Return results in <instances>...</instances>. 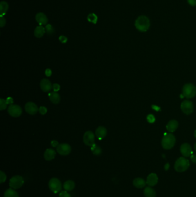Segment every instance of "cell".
Wrapping results in <instances>:
<instances>
[{"instance_id": "cell-37", "label": "cell", "mask_w": 196, "mask_h": 197, "mask_svg": "<svg viewBox=\"0 0 196 197\" xmlns=\"http://www.w3.org/2000/svg\"><path fill=\"white\" fill-rule=\"evenodd\" d=\"M187 1L191 6H196V0H187Z\"/></svg>"}, {"instance_id": "cell-20", "label": "cell", "mask_w": 196, "mask_h": 197, "mask_svg": "<svg viewBox=\"0 0 196 197\" xmlns=\"http://www.w3.org/2000/svg\"><path fill=\"white\" fill-rule=\"evenodd\" d=\"M49 97L50 100L53 104H58L60 100V97L56 92H53L49 93Z\"/></svg>"}, {"instance_id": "cell-38", "label": "cell", "mask_w": 196, "mask_h": 197, "mask_svg": "<svg viewBox=\"0 0 196 197\" xmlns=\"http://www.w3.org/2000/svg\"><path fill=\"white\" fill-rule=\"evenodd\" d=\"M45 74L47 77H50L52 75V71L50 69H47L45 71Z\"/></svg>"}, {"instance_id": "cell-42", "label": "cell", "mask_w": 196, "mask_h": 197, "mask_svg": "<svg viewBox=\"0 0 196 197\" xmlns=\"http://www.w3.org/2000/svg\"><path fill=\"white\" fill-rule=\"evenodd\" d=\"M194 150L196 151V144H194Z\"/></svg>"}, {"instance_id": "cell-10", "label": "cell", "mask_w": 196, "mask_h": 197, "mask_svg": "<svg viewBox=\"0 0 196 197\" xmlns=\"http://www.w3.org/2000/svg\"><path fill=\"white\" fill-rule=\"evenodd\" d=\"M71 150L70 145L67 144H59L57 147V151L59 154L62 156H66L70 154Z\"/></svg>"}, {"instance_id": "cell-18", "label": "cell", "mask_w": 196, "mask_h": 197, "mask_svg": "<svg viewBox=\"0 0 196 197\" xmlns=\"http://www.w3.org/2000/svg\"><path fill=\"white\" fill-rule=\"evenodd\" d=\"M146 181H144V179L141 178H138L133 180V186L138 188H142L144 187H145L146 185Z\"/></svg>"}, {"instance_id": "cell-22", "label": "cell", "mask_w": 196, "mask_h": 197, "mask_svg": "<svg viewBox=\"0 0 196 197\" xmlns=\"http://www.w3.org/2000/svg\"><path fill=\"white\" fill-rule=\"evenodd\" d=\"M144 194L146 197H156V192L151 187H147L144 190Z\"/></svg>"}, {"instance_id": "cell-33", "label": "cell", "mask_w": 196, "mask_h": 197, "mask_svg": "<svg viewBox=\"0 0 196 197\" xmlns=\"http://www.w3.org/2000/svg\"><path fill=\"white\" fill-rule=\"evenodd\" d=\"M59 197H71L67 191H62L59 194Z\"/></svg>"}, {"instance_id": "cell-7", "label": "cell", "mask_w": 196, "mask_h": 197, "mask_svg": "<svg viewBox=\"0 0 196 197\" xmlns=\"http://www.w3.org/2000/svg\"><path fill=\"white\" fill-rule=\"evenodd\" d=\"M83 139L85 145L90 147L95 144V134L91 131H88L85 132Z\"/></svg>"}, {"instance_id": "cell-4", "label": "cell", "mask_w": 196, "mask_h": 197, "mask_svg": "<svg viewBox=\"0 0 196 197\" xmlns=\"http://www.w3.org/2000/svg\"><path fill=\"white\" fill-rule=\"evenodd\" d=\"M182 94L187 99L193 98L196 95V87L192 84H186L182 88Z\"/></svg>"}, {"instance_id": "cell-39", "label": "cell", "mask_w": 196, "mask_h": 197, "mask_svg": "<svg viewBox=\"0 0 196 197\" xmlns=\"http://www.w3.org/2000/svg\"><path fill=\"white\" fill-rule=\"evenodd\" d=\"M6 103L7 104H12V103H13V99L12 97H9L6 99Z\"/></svg>"}, {"instance_id": "cell-1", "label": "cell", "mask_w": 196, "mask_h": 197, "mask_svg": "<svg viewBox=\"0 0 196 197\" xmlns=\"http://www.w3.org/2000/svg\"><path fill=\"white\" fill-rule=\"evenodd\" d=\"M150 20L147 16L141 15L139 16L135 22V26L139 31L147 32L150 27Z\"/></svg>"}, {"instance_id": "cell-14", "label": "cell", "mask_w": 196, "mask_h": 197, "mask_svg": "<svg viewBox=\"0 0 196 197\" xmlns=\"http://www.w3.org/2000/svg\"><path fill=\"white\" fill-rule=\"evenodd\" d=\"M40 85V88H41L42 90L45 92H47L51 91V90L53 88L51 81L47 79H43L41 81Z\"/></svg>"}, {"instance_id": "cell-27", "label": "cell", "mask_w": 196, "mask_h": 197, "mask_svg": "<svg viewBox=\"0 0 196 197\" xmlns=\"http://www.w3.org/2000/svg\"><path fill=\"white\" fill-rule=\"evenodd\" d=\"M88 20L91 23L96 24L98 21V17L95 13H90L88 16Z\"/></svg>"}, {"instance_id": "cell-35", "label": "cell", "mask_w": 196, "mask_h": 197, "mask_svg": "<svg viewBox=\"0 0 196 197\" xmlns=\"http://www.w3.org/2000/svg\"><path fill=\"white\" fill-rule=\"evenodd\" d=\"M59 41L62 43H66L67 42V37L64 35H62L59 37Z\"/></svg>"}, {"instance_id": "cell-3", "label": "cell", "mask_w": 196, "mask_h": 197, "mask_svg": "<svg viewBox=\"0 0 196 197\" xmlns=\"http://www.w3.org/2000/svg\"><path fill=\"white\" fill-rule=\"evenodd\" d=\"M175 144V137L172 134L164 135L162 140V146L165 149H171Z\"/></svg>"}, {"instance_id": "cell-9", "label": "cell", "mask_w": 196, "mask_h": 197, "mask_svg": "<svg viewBox=\"0 0 196 197\" xmlns=\"http://www.w3.org/2000/svg\"><path fill=\"white\" fill-rule=\"evenodd\" d=\"M193 104L192 102L189 100H185L181 103V108L184 114L189 115L193 111Z\"/></svg>"}, {"instance_id": "cell-28", "label": "cell", "mask_w": 196, "mask_h": 197, "mask_svg": "<svg viewBox=\"0 0 196 197\" xmlns=\"http://www.w3.org/2000/svg\"><path fill=\"white\" fill-rule=\"evenodd\" d=\"M45 30H46V33H47L48 35H53L55 32L54 28L51 24H47L46 26L45 27Z\"/></svg>"}, {"instance_id": "cell-30", "label": "cell", "mask_w": 196, "mask_h": 197, "mask_svg": "<svg viewBox=\"0 0 196 197\" xmlns=\"http://www.w3.org/2000/svg\"><path fill=\"white\" fill-rule=\"evenodd\" d=\"M6 180V175L4 172H3L2 171H0V182L1 183H2L5 181Z\"/></svg>"}, {"instance_id": "cell-6", "label": "cell", "mask_w": 196, "mask_h": 197, "mask_svg": "<svg viewBox=\"0 0 196 197\" xmlns=\"http://www.w3.org/2000/svg\"><path fill=\"white\" fill-rule=\"evenodd\" d=\"M48 186L51 191L57 194L62 190L61 182L57 178H52L48 183Z\"/></svg>"}, {"instance_id": "cell-43", "label": "cell", "mask_w": 196, "mask_h": 197, "mask_svg": "<svg viewBox=\"0 0 196 197\" xmlns=\"http://www.w3.org/2000/svg\"><path fill=\"white\" fill-rule=\"evenodd\" d=\"M194 137L196 138V130H195V132H194Z\"/></svg>"}, {"instance_id": "cell-26", "label": "cell", "mask_w": 196, "mask_h": 197, "mask_svg": "<svg viewBox=\"0 0 196 197\" xmlns=\"http://www.w3.org/2000/svg\"><path fill=\"white\" fill-rule=\"evenodd\" d=\"M91 150L94 155L97 156L100 155L102 153V149L101 148L97 146L95 144H94L92 146H91Z\"/></svg>"}, {"instance_id": "cell-23", "label": "cell", "mask_w": 196, "mask_h": 197, "mask_svg": "<svg viewBox=\"0 0 196 197\" xmlns=\"http://www.w3.org/2000/svg\"><path fill=\"white\" fill-rule=\"evenodd\" d=\"M64 187L66 191L70 192L74 188L75 183L73 181H67L64 182Z\"/></svg>"}, {"instance_id": "cell-2", "label": "cell", "mask_w": 196, "mask_h": 197, "mask_svg": "<svg viewBox=\"0 0 196 197\" xmlns=\"http://www.w3.org/2000/svg\"><path fill=\"white\" fill-rule=\"evenodd\" d=\"M190 163L189 161L184 157H180L175 161L174 168L179 172H182L188 169Z\"/></svg>"}, {"instance_id": "cell-36", "label": "cell", "mask_w": 196, "mask_h": 197, "mask_svg": "<svg viewBox=\"0 0 196 197\" xmlns=\"http://www.w3.org/2000/svg\"><path fill=\"white\" fill-rule=\"evenodd\" d=\"M53 92H58V91L60 90V85H59L58 84L55 83L53 85Z\"/></svg>"}, {"instance_id": "cell-17", "label": "cell", "mask_w": 196, "mask_h": 197, "mask_svg": "<svg viewBox=\"0 0 196 197\" xmlns=\"http://www.w3.org/2000/svg\"><path fill=\"white\" fill-rule=\"evenodd\" d=\"M55 155H56V152L53 149H46V150L44 152V157L45 160L47 161H51L53 160L55 158Z\"/></svg>"}, {"instance_id": "cell-40", "label": "cell", "mask_w": 196, "mask_h": 197, "mask_svg": "<svg viewBox=\"0 0 196 197\" xmlns=\"http://www.w3.org/2000/svg\"><path fill=\"white\" fill-rule=\"evenodd\" d=\"M51 144L53 147H57L59 145L58 142L57 141H55V140L52 141L51 142Z\"/></svg>"}, {"instance_id": "cell-13", "label": "cell", "mask_w": 196, "mask_h": 197, "mask_svg": "<svg viewBox=\"0 0 196 197\" xmlns=\"http://www.w3.org/2000/svg\"><path fill=\"white\" fill-rule=\"evenodd\" d=\"M158 181V177L156 174L151 173L147 176L146 183L150 187H153L155 186Z\"/></svg>"}, {"instance_id": "cell-16", "label": "cell", "mask_w": 196, "mask_h": 197, "mask_svg": "<svg viewBox=\"0 0 196 197\" xmlns=\"http://www.w3.org/2000/svg\"><path fill=\"white\" fill-rule=\"evenodd\" d=\"M36 20L40 25H46L48 22L47 17L43 13L40 12L36 14L35 17Z\"/></svg>"}, {"instance_id": "cell-31", "label": "cell", "mask_w": 196, "mask_h": 197, "mask_svg": "<svg viewBox=\"0 0 196 197\" xmlns=\"http://www.w3.org/2000/svg\"><path fill=\"white\" fill-rule=\"evenodd\" d=\"M39 112H40V114H42V115H45L47 112V109L45 107L41 106L39 108Z\"/></svg>"}, {"instance_id": "cell-25", "label": "cell", "mask_w": 196, "mask_h": 197, "mask_svg": "<svg viewBox=\"0 0 196 197\" xmlns=\"http://www.w3.org/2000/svg\"><path fill=\"white\" fill-rule=\"evenodd\" d=\"M4 197H19L17 192L13 188H9L4 193Z\"/></svg>"}, {"instance_id": "cell-5", "label": "cell", "mask_w": 196, "mask_h": 197, "mask_svg": "<svg viewBox=\"0 0 196 197\" xmlns=\"http://www.w3.org/2000/svg\"><path fill=\"white\" fill-rule=\"evenodd\" d=\"M24 179L22 177L19 175L13 176L9 181V186L11 188L16 190L20 188L24 184Z\"/></svg>"}, {"instance_id": "cell-41", "label": "cell", "mask_w": 196, "mask_h": 197, "mask_svg": "<svg viewBox=\"0 0 196 197\" xmlns=\"http://www.w3.org/2000/svg\"><path fill=\"white\" fill-rule=\"evenodd\" d=\"M191 159L192 162L196 163V155H191Z\"/></svg>"}, {"instance_id": "cell-15", "label": "cell", "mask_w": 196, "mask_h": 197, "mask_svg": "<svg viewBox=\"0 0 196 197\" xmlns=\"http://www.w3.org/2000/svg\"><path fill=\"white\" fill-rule=\"evenodd\" d=\"M107 134V130L103 126H99L96 129L95 135L97 138L99 140H101L106 137Z\"/></svg>"}, {"instance_id": "cell-8", "label": "cell", "mask_w": 196, "mask_h": 197, "mask_svg": "<svg viewBox=\"0 0 196 197\" xmlns=\"http://www.w3.org/2000/svg\"><path fill=\"white\" fill-rule=\"evenodd\" d=\"M8 112L13 117H19L22 114L21 107L16 104H11L8 107Z\"/></svg>"}, {"instance_id": "cell-34", "label": "cell", "mask_w": 196, "mask_h": 197, "mask_svg": "<svg viewBox=\"0 0 196 197\" xmlns=\"http://www.w3.org/2000/svg\"><path fill=\"white\" fill-rule=\"evenodd\" d=\"M6 24L5 19L3 16H1L0 18V26L1 28L4 27Z\"/></svg>"}, {"instance_id": "cell-29", "label": "cell", "mask_w": 196, "mask_h": 197, "mask_svg": "<svg viewBox=\"0 0 196 197\" xmlns=\"http://www.w3.org/2000/svg\"><path fill=\"white\" fill-rule=\"evenodd\" d=\"M7 103L5 100L3 99H0V110L2 111L4 110H5L7 107Z\"/></svg>"}, {"instance_id": "cell-19", "label": "cell", "mask_w": 196, "mask_h": 197, "mask_svg": "<svg viewBox=\"0 0 196 197\" xmlns=\"http://www.w3.org/2000/svg\"><path fill=\"white\" fill-rule=\"evenodd\" d=\"M178 126V123L175 120H171L166 126L167 130L170 132H174Z\"/></svg>"}, {"instance_id": "cell-12", "label": "cell", "mask_w": 196, "mask_h": 197, "mask_svg": "<svg viewBox=\"0 0 196 197\" xmlns=\"http://www.w3.org/2000/svg\"><path fill=\"white\" fill-rule=\"evenodd\" d=\"M181 153L185 157H189L192 154V149L191 145L189 144H182L181 146Z\"/></svg>"}, {"instance_id": "cell-21", "label": "cell", "mask_w": 196, "mask_h": 197, "mask_svg": "<svg viewBox=\"0 0 196 197\" xmlns=\"http://www.w3.org/2000/svg\"><path fill=\"white\" fill-rule=\"evenodd\" d=\"M46 32V30L45 28L42 27V26H37L36 27L35 31H34V35L36 37L40 38L42 37L44 35Z\"/></svg>"}, {"instance_id": "cell-11", "label": "cell", "mask_w": 196, "mask_h": 197, "mask_svg": "<svg viewBox=\"0 0 196 197\" xmlns=\"http://www.w3.org/2000/svg\"><path fill=\"white\" fill-rule=\"evenodd\" d=\"M26 111L30 115H35L39 111L37 106L33 102H28L25 106Z\"/></svg>"}, {"instance_id": "cell-32", "label": "cell", "mask_w": 196, "mask_h": 197, "mask_svg": "<svg viewBox=\"0 0 196 197\" xmlns=\"http://www.w3.org/2000/svg\"><path fill=\"white\" fill-rule=\"evenodd\" d=\"M147 120L149 123H154L155 121V118L153 115L150 114L147 117Z\"/></svg>"}, {"instance_id": "cell-24", "label": "cell", "mask_w": 196, "mask_h": 197, "mask_svg": "<svg viewBox=\"0 0 196 197\" xmlns=\"http://www.w3.org/2000/svg\"><path fill=\"white\" fill-rule=\"evenodd\" d=\"M9 5L5 1H1L0 2V13L1 16L5 15L6 12L8 10Z\"/></svg>"}]
</instances>
